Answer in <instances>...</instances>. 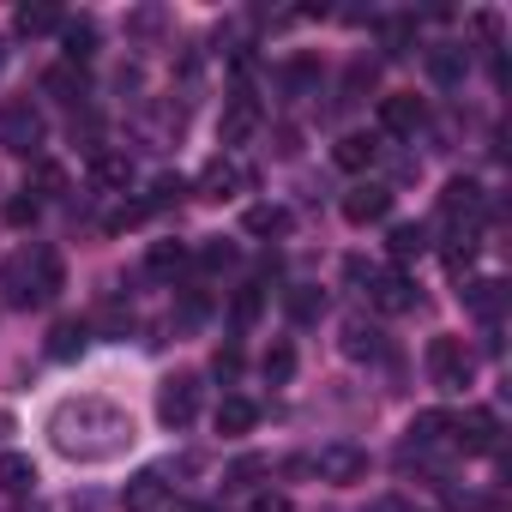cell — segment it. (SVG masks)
<instances>
[{"label":"cell","mask_w":512,"mask_h":512,"mask_svg":"<svg viewBox=\"0 0 512 512\" xmlns=\"http://www.w3.org/2000/svg\"><path fill=\"white\" fill-rule=\"evenodd\" d=\"M37 187H43V193H61V187H67V175H61L55 163H43V169H37Z\"/></svg>","instance_id":"obj_39"},{"label":"cell","mask_w":512,"mask_h":512,"mask_svg":"<svg viewBox=\"0 0 512 512\" xmlns=\"http://www.w3.org/2000/svg\"><path fill=\"white\" fill-rule=\"evenodd\" d=\"M199 260L217 272V266H229V260H235V247H229V241H205V247H199Z\"/></svg>","instance_id":"obj_35"},{"label":"cell","mask_w":512,"mask_h":512,"mask_svg":"<svg viewBox=\"0 0 512 512\" xmlns=\"http://www.w3.org/2000/svg\"><path fill=\"white\" fill-rule=\"evenodd\" d=\"M392 260H422V253H428V229L422 223H392Z\"/></svg>","instance_id":"obj_26"},{"label":"cell","mask_w":512,"mask_h":512,"mask_svg":"<svg viewBox=\"0 0 512 512\" xmlns=\"http://www.w3.org/2000/svg\"><path fill=\"white\" fill-rule=\"evenodd\" d=\"M139 217H145V205H121V211H109V223H103V229H109V235H121V229H133Z\"/></svg>","instance_id":"obj_36"},{"label":"cell","mask_w":512,"mask_h":512,"mask_svg":"<svg viewBox=\"0 0 512 512\" xmlns=\"http://www.w3.org/2000/svg\"><path fill=\"white\" fill-rule=\"evenodd\" d=\"M260 368H266V380H272V386H284V380L296 374V344H290V338H278V344L260 356Z\"/></svg>","instance_id":"obj_30"},{"label":"cell","mask_w":512,"mask_h":512,"mask_svg":"<svg viewBox=\"0 0 512 512\" xmlns=\"http://www.w3.org/2000/svg\"><path fill=\"white\" fill-rule=\"evenodd\" d=\"M434 446H452V416H446V410H422V416L410 422V458H422V452H434Z\"/></svg>","instance_id":"obj_15"},{"label":"cell","mask_w":512,"mask_h":512,"mask_svg":"<svg viewBox=\"0 0 512 512\" xmlns=\"http://www.w3.org/2000/svg\"><path fill=\"white\" fill-rule=\"evenodd\" d=\"M49 440L73 464H103V458H121L133 446V416L97 392H79V398H61L49 410Z\"/></svg>","instance_id":"obj_1"},{"label":"cell","mask_w":512,"mask_h":512,"mask_svg":"<svg viewBox=\"0 0 512 512\" xmlns=\"http://www.w3.org/2000/svg\"><path fill=\"white\" fill-rule=\"evenodd\" d=\"M43 139H49V121H43V109L31 97H13L7 109H0V145H7L13 157H37Z\"/></svg>","instance_id":"obj_3"},{"label":"cell","mask_w":512,"mask_h":512,"mask_svg":"<svg viewBox=\"0 0 512 512\" xmlns=\"http://www.w3.org/2000/svg\"><path fill=\"white\" fill-rule=\"evenodd\" d=\"M284 308H290V320H302V326H308V320H320V314H326V296H320L314 284H296V290L284 296Z\"/></svg>","instance_id":"obj_28"},{"label":"cell","mask_w":512,"mask_h":512,"mask_svg":"<svg viewBox=\"0 0 512 512\" xmlns=\"http://www.w3.org/2000/svg\"><path fill=\"white\" fill-rule=\"evenodd\" d=\"M260 308H266V290L260 284H241V296H235V326H253V320H260Z\"/></svg>","instance_id":"obj_33"},{"label":"cell","mask_w":512,"mask_h":512,"mask_svg":"<svg viewBox=\"0 0 512 512\" xmlns=\"http://www.w3.org/2000/svg\"><path fill=\"white\" fill-rule=\"evenodd\" d=\"M181 266H187V247H181V241H151V247H145V278L175 284Z\"/></svg>","instance_id":"obj_18"},{"label":"cell","mask_w":512,"mask_h":512,"mask_svg":"<svg viewBox=\"0 0 512 512\" xmlns=\"http://www.w3.org/2000/svg\"><path fill=\"white\" fill-rule=\"evenodd\" d=\"M452 446L470 452V458H488V452L500 446V416H494V410H464V416H452Z\"/></svg>","instance_id":"obj_8"},{"label":"cell","mask_w":512,"mask_h":512,"mask_svg":"<svg viewBox=\"0 0 512 512\" xmlns=\"http://www.w3.org/2000/svg\"><path fill=\"white\" fill-rule=\"evenodd\" d=\"M253 512H290V500L284 494H260V500H253Z\"/></svg>","instance_id":"obj_40"},{"label":"cell","mask_w":512,"mask_h":512,"mask_svg":"<svg viewBox=\"0 0 512 512\" xmlns=\"http://www.w3.org/2000/svg\"><path fill=\"white\" fill-rule=\"evenodd\" d=\"M61 55L67 67H85L97 55V19H61Z\"/></svg>","instance_id":"obj_16"},{"label":"cell","mask_w":512,"mask_h":512,"mask_svg":"<svg viewBox=\"0 0 512 512\" xmlns=\"http://www.w3.org/2000/svg\"><path fill=\"white\" fill-rule=\"evenodd\" d=\"M247 235H290V211L284 205H253L247 211Z\"/></svg>","instance_id":"obj_31"},{"label":"cell","mask_w":512,"mask_h":512,"mask_svg":"<svg viewBox=\"0 0 512 512\" xmlns=\"http://www.w3.org/2000/svg\"><path fill=\"white\" fill-rule=\"evenodd\" d=\"M410 49V25L398 19V25H386V55H404Z\"/></svg>","instance_id":"obj_38"},{"label":"cell","mask_w":512,"mask_h":512,"mask_svg":"<svg viewBox=\"0 0 512 512\" xmlns=\"http://www.w3.org/2000/svg\"><path fill=\"white\" fill-rule=\"evenodd\" d=\"M253 422H260V404H253V398H223V404H217V434H223V440L253 434Z\"/></svg>","instance_id":"obj_21"},{"label":"cell","mask_w":512,"mask_h":512,"mask_svg":"<svg viewBox=\"0 0 512 512\" xmlns=\"http://www.w3.org/2000/svg\"><path fill=\"white\" fill-rule=\"evenodd\" d=\"M13 31L19 37H43V31H61V13L49 7V0H31V7L13 13Z\"/></svg>","instance_id":"obj_23"},{"label":"cell","mask_w":512,"mask_h":512,"mask_svg":"<svg viewBox=\"0 0 512 512\" xmlns=\"http://www.w3.org/2000/svg\"><path fill=\"white\" fill-rule=\"evenodd\" d=\"M344 356H350V362L380 356V332H374V326H362V320H350V326H344Z\"/></svg>","instance_id":"obj_29"},{"label":"cell","mask_w":512,"mask_h":512,"mask_svg":"<svg viewBox=\"0 0 512 512\" xmlns=\"http://www.w3.org/2000/svg\"><path fill=\"white\" fill-rule=\"evenodd\" d=\"M0 290H7L13 308H49L61 290H67V266H61V253L49 241H31L19 247L7 266H0Z\"/></svg>","instance_id":"obj_2"},{"label":"cell","mask_w":512,"mask_h":512,"mask_svg":"<svg viewBox=\"0 0 512 512\" xmlns=\"http://www.w3.org/2000/svg\"><path fill=\"white\" fill-rule=\"evenodd\" d=\"M85 344H91V332H85L79 320H61V326L49 332V356H55V362H73V356H85Z\"/></svg>","instance_id":"obj_24"},{"label":"cell","mask_w":512,"mask_h":512,"mask_svg":"<svg viewBox=\"0 0 512 512\" xmlns=\"http://www.w3.org/2000/svg\"><path fill=\"white\" fill-rule=\"evenodd\" d=\"M368 302L380 308V314H410L416 308V284L392 266V272H368Z\"/></svg>","instance_id":"obj_10"},{"label":"cell","mask_w":512,"mask_h":512,"mask_svg":"<svg viewBox=\"0 0 512 512\" xmlns=\"http://www.w3.org/2000/svg\"><path fill=\"white\" fill-rule=\"evenodd\" d=\"M121 506H127V512H169V476H163V470H139V476H127Z\"/></svg>","instance_id":"obj_12"},{"label":"cell","mask_w":512,"mask_h":512,"mask_svg":"<svg viewBox=\"0 0 512 512\" xmlns=\"http://www.w3.org/2000/svg\"><path fill=\"white\" fill-rule=\"evenodd\" d=\"M0 488H7L13 500H25L37 488V458L31 452H0Z\"/></svg>","instance_id":"obj_20"},{"label":"cell","mask_w":512,"mask_h":512,"mask_svg":"<svg viewBox=\"0 0 512 512\" xmlns=\"http://www.w3.org/2000/svg\"><path fill=\"white\" fill-rule=\"evenodd\" d=\"M464 308H470L476 320H500V308H506V284H500V278H476V284H464Z\"/></svg>","instance_id":"obj_22"},{"label":"cell","mask_w":512,"mask_h":512,"mask_svg":"<svg viewBox=\"0 0 512 512\" xmlns=\"http://www.w3.org/2000/svg\"><path fill=\"white\" fill-rule=\"evenodd\" d=\"M482 205H488V193H482V181H470V175H452L446 193H440V217L458 223V229H476Z\"/></svg>","instance_id":"obj_9"},{"label":"cell","mask_w":512,"mask_h":512,"mask_svg":"<svg viewBox=\"0 0 512 512\" xmlns=\"http://www.w3.org/2000/svg\"><path fill=\"white\" fill-rule=\"evenodd\" d=\"M181 193H187V181H181V175H157V181H151V193H145L139 205H145V211H169Z\"/></svg>","instance_id":"obj_32"},{"label":"cell","mask_w":512,"mask_h":512,"mask_svg":"<svg viewBox=\"0 0 512 512\" xmlns=\"http://www.w3.org/2000/svg\"><path fill=\"white\" fill-rule=\"evenodd\" d=\"M91 181H97L103 193H127L133 157H127V151H91Z\"/></svg>","instance_id":"obj_17"},{"label":"cell","mask_w":512,"mask_h":512,"mask_svg":"<svg viewBox=\"0 0 512 512\" xmlns=\"http://www.w3.org/2000/svg\"><path fill=\"white\" fill-rule=\"evenodd\" d=\"M428 380H434L440 392H464V386L476 380V356H470V344L452 338V332L428 338Z\"/></svg>","instance_id":"obj_4"},{"label":"cell","mask_w":512,"mask_h":512,"mask_svg":"<svg viewBox=\"0 0 512 512\" xmlns=\"http://www.w3.org/2000/svg\"><path fill=\"white\" fill-rule=\"evenodd\" d=\"M43 91L61 97V103H85V73L79 67H49L43 73Z\"/></svg>","instance_id":"obj_25"},{"label":"cell","mask_w":512,"mask_h":512,"mask_svg":"<svg viewBox=\"0 0 512 512\" xmlns=\"http://www.w3.org/2000/svg\"><path fill=\"white\" fill-rule=\"evenodd\" d=\"M284 85H290V91H296V97H302V91H308V85H314V61H296V67H290V73H284Z\"/></svg>","instance_id":"obj_37"},{"label":"cell","mask_w":512,"mask_h":512,"mask_svg":"<svg viewBox=\"0 0 512 512\" xmlns=\"http://www.w3.org/2000/svg\"><path fill=\"white\" fill-rule=\"evenodd\" d=\"M344 217H350L356 229L392 217V187H386V181H362V187H350V193H344Z\"/></svg>","instance_id":"obj_11"},{"label":"cell","mask_w":512,"mask_h":512,"mask_svg":"<svg viewBox=\"0 0 512 512\" xmlns=\"http://www.w3.org/2000/svg\"><path fill=\"white\" fill-rule=\"evenodd\" d=\"M37 211H43V199H37V193H31V187H25V193H13V199H7V223H13V229H25V223H37Z\"/></svg>","instance_id":"obj_34"},{"label":"cell","mask_w":512,"mask_h":512,"mask_svg":"<svg viewBox=\"0 0 512 512\" xmlns=\"http://www.w3.org/2000/svg\"><path fill=\"white\" fill-rule=\"evenodd\" d=\"M422 121H428V109H422L416 91H392V97H380V127H386V133L404 139V133H416Z\"/></svg>","instance_id":"obj_13"},{"label":"cell","mask_w":512,"mask_h":512,"mask_svg":"<svg viewBox=\"0 0 512 512\" xmlns=\"http://www.w3.org/2000/svg\"><path fill=\"white\" fill-rule=\"evenodd\" d=\"M308 464H314V476H320V482H338V488L368 476V452H362V446H350V440H332V446H320Z\"/></svg>","instance_id":"obj_6"},{"label":"cell","mask_w":512,"mask_h":512,"mask_svg":"<svg viewBox=\"0 0 512 512\" xmlns=\"http://www.w3.org/2000/svg\"><path fill=\"white\" fill-rule=\"evenodd\" d=\"M247 187H253V169L235 163L229 151H217V157L199 169V199H235V193H247Z\"/></svg>","instance_id":"obj_7"},{"label":"cell","mask_w":512,"mask_h":512,"mask_svg":"<svg viewBox=\"0 0 512 512\" xmlns=\"http://www.w3.org/2000/svg\"><path fill=\"white\" fill-rule=\"evenodd\" d=\"M260 127V103H253L247 91H235L229 97V109H223V151L235 157V145H247V133Z\"/></svg>","instance_id":"obj_14"},{"label":"cell","mask_w":512,"mask_h":512,"mask_svg":"<svg viewBox=\"0 0 512 512\" xmlns=\"http://www.w3.org/2000/svg\"><path fill=\"white\" fill-rule=\"evenodd\" d=\"M199 416V374H169L157 386V422L163 428H187Z\"/></svg>","instance_id":"obj_5"},{"label":"cell","mask_w":512,"mask_h":512,"mask_svg":"<svg viewBox=\"0 0 512 512\" xmlns=\"http://www.w3.org/2000/svg\"><path fill=\"white\" fill-rule=\"evenodd\" d=\"M428 73H434V85H458L464 79V49H452V43L428 49Z\"/></svg>","instance_id":"obj_27"},{"label":"cell","mask_w":512,"mask_h":512,"mask_svg":"<svg viewBox=\"0 0 512 512\" xmlns=\"http://www.w3.org/2000/svg\"><path fill=\"white\" fill-rule=\"evenodd\" d=\"M374 157H380V139H368V133H344V139L332 145V163H338V169H350V175L374 169Z\"/></svg>","instance_id":"obj_19"}]
</instances>
